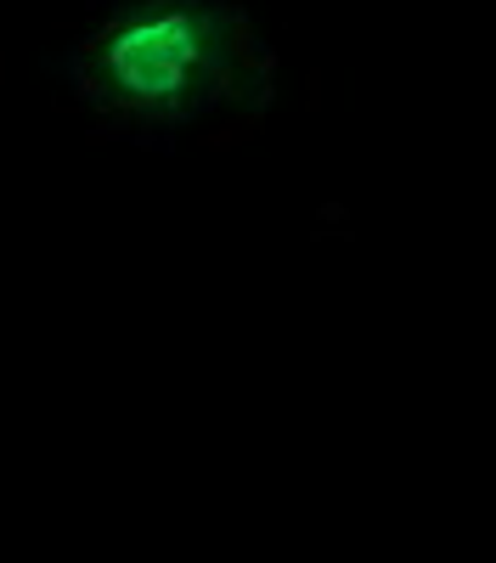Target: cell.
Here are the masks:
<instances>
[{
  "instance_id": "obj_1",
  "label": "cell",
  "mask_w": 496,
  "mask_h": 563,
  "mask_svg": "<svg viewBox=\"0 0 496 563\" xmlns=\"http://www.w3.org/2000/svg\"><path fill=\"white\" fill-rule=\"evenodd\" d=\"M249 74V18L225 0H130L79 52V85L113 113L175 124Z\"/></svg>"
}]
</instances>
